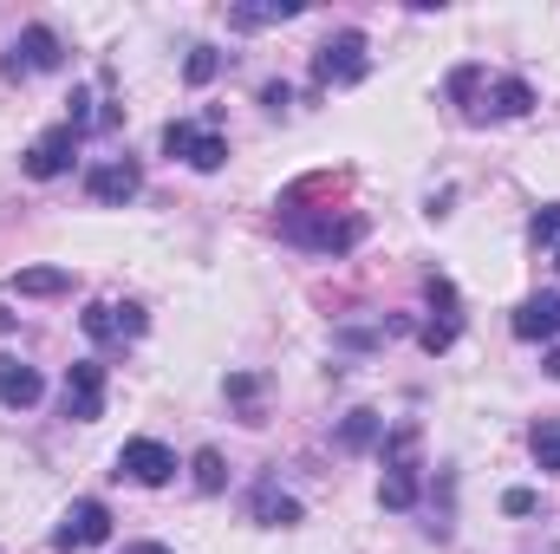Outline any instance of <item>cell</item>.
<instances>
[{
	"label": "cell",
	"mask_w": 560,
	"mask_h": 554,
	"mask_svg": "<svg viewBox=\"0 0 560 554\" xmlns=\"http://www.w3.org/2000/svg\"><path fill=\"white\" fill-rule=\"evenodd\" d=\"M372 72V39L359 33V26H339L319 53H313V85L326 92V85H359Z\"/></svg>",
	"instance_id": "6da1fadb"
},
{
	"label": "cell",
	"mask_w": 560,
	"mask_h": 554,
	"mask_svg": "<svg viewBox=\"0 0 560 554\" xmlns=\"http://www.w3.org/2000/svg\"><path fill=\"white\" fill-rule=\"evenodd\" d=\"M163 157H183L189 170H222L229 163V138L209 131L202 118H170L163 125Z\"/></svg>",
	"instance_id": "7a4b0ae2"
},
{
	"label": "cell",
	"mask_w": 560,
	"mask_h": 554,
	"mask_svg": "<svg viewBox=\"0 0 560 554\" xmlns=\"http://www.w3.org/2000/svg\"><path fill=\"white\" fill-rule=\"evenodd\" d=\"M280 235L287 242H300V249H319V255H346V249H359V235H365V222L359 216H280Z\"/></svg>",
	"instance_id": "3957f363"
},
{
	"label": "cell",
	"mask_w": 560,
	"mask_h": 554,
	"mask_svg": "<svg viewBox=\"0 0 560 554\" xmlns=\"http://www.w3.org/2000/svg\"><path fill=\"white\" fill-rule=\"evenodd\" d=\"M430 320L418 326V346L436 359V353H450L456 339H463V300H456V280L450 275H430Z\"/></svg>",
	"instance_id": "277c9868"
},
{
	"label": "cell",
	"mask_w": 560,
	"mask_h": 554,
	"mask_svg": "<svg viewBox=\"0 0 560 554\" xmlns=\"http://www.w3.org/2000/svg\"><path fill=\"white\" fill-rule=\"evenodd\" d=\"M98 542H112V509H105L98 496H79V503L59 516L52 549H59V554H79V549H98Z\"/></svg>",
	"instance_id": "5b68a950"
},
{
	"label": "cell",
	"mask_w": 560,
	"mask_h": 554,
	"mask_svg": "<svg viewBox=\"0 0 560 554\" xmlns=\"http://www.w3.org/2000/svg\"><path fill=\"white\" fill-rule=\"evenodd\" d=\"M66 66V39L52 33V26H26L20 39H13V53L0 59V72L7 79H33V72H59Z\"/></svg>",
	"instance_id": "8992f818"
},
{
	"label": "cell",
	"mask_w": 560,
	"mask_h": 554,
	"mask_svg": "<svg viewBox=\"0 0 560 554\" xmlns=\"http://www.w3.org/2000/svg\"><path fill=\"white\" fill-rule=\"evenodd\" d=\"M118 476H131V483H143V489H163V483L176 476V450L156 443V437H125V450H118Z\"/></svg>",
	"instance_id": "52a82bcc"
},
{
	"label": "cell",
	"mask_w": 560,
	"mask_h": 554,
	"mask_svg": "<svg viewBox=\"0 0 560 554\" xmlns=\"http://www.w3.org/2000/svg\"><path fill=\"white\" fill-rule=\"evenodd\" d=\"M59 405L72 424H92V417H105V366L98 359H79L72 372H66V392H59Z\"/></svg>",
	"instance_id": "ba28073f"
},
{
	"label": "cell",
	"mask_w": 560,
	"mask_h": 554,
	"mask_svg": "<svg viewBox=\"0 0 560 554\" xmlns=\"http://www.w3.org/2000/svg\"><path fill=\"white\" fill-rule=\"evenodd\" d=\"M72 157H79V131H72V125H52L46 138H33V150L20 157V170H26L33 183H52V176L72 170Z\"/></svg>",
	"instance_id": "9c48e42d"
},
{
	"label": "cell",
	"mask_w": 560,
	"mask_h": 554,
	"mask_svg": "<svg viewBox=\"0 0 560 554\" xmlns=\"http://www.w3.org/2000/svg\"><path fill=\"white\" fill-rule=\"evenodd\" d=\"M138 189H143V170L131 157H112V163H92V170H85V196L105 203V209H125Z\"/></svg>",
	"instance_id": "30bf717a"
},
{
	"label": "cell",
	"mask_w": 560,
	"mask_h": 554,
	"mask_svg": "<svg viewBox=\"0 0 560 554\" xmlns=\"http://www.w3.org/2000/svg\"><path fill=\"white\" fill-rule=\"evenodd\" d=\"M39 399H46V379L33 366H20L13 353H0V405L7 412H33Z\"/></svg>",
	"instance_id": "8fae6325"
},
{
	"label": "cell",
	"mask_w": 560,
	"mask_h": 554,
	"mask_svg": "<svg viewBox=\"0 0 560 554\" xmlns=\"http://www.w3.org/2000/svg\"><path fill=\"white\" fill-rule=\"evenodd\" d=\"M528 112H535V85L528 79H495L482 92V112L476 118H528Z\"/></svg>",
	"instance_id": "7c38bea8"
},
{
	"label": "cell",
	"mask_w": 560,
	"mask_h": 554,
	"mask_svg": "<svg viewBox=\"0 0 560 554\" xmlns=\"http://www.w3.org/2000/svg\"><path fill=\"white\" fill-rule=\"evenodd\" d=\"M515 339H560V293H535L515 307Z\"/></svg>",
	"instance_id": "4fadbf2b"
},
{
	"label": "cell",
	"mask_w": 560,
	"mask_h": 554,
	"mask_svg": "<svg viewBox=\"0 0 560 554\" xmlns=\"http://www.w3.org/2000/svg\"><path fill=\"white\" fill-rule=\"evenodd\" d=\"M248 509H255V522H261V529H293V522H300V503H293L280 483H255Z\"/></svg>",
	"instance_id": "5bb4252c"
},
{
	"label": "cell",
	"mask_w": 560,
	"mask_h": 554,
	"mask_svg": "<svg viewBox=\"0 0 560 554\" xmlns=\"http://www.w3.org/2000/svg\"><path fill=\"white\" fill-rule=\"evenodd\" d=\"M280 20H300V0H268V7H229V26H235V33H261V26H280Z\"/></svg>",
	"instance_id": "9a60e30c"
},
{
	"label": "cell",
	"mask_w": 560,
	"mask_h": 554,
	"mask_svg": "<svg viewBox=\"0 0 560 554\" xmlns=\"http://www.w3.org/2000/svg\"><path fill=\"white\" fill-rule=\"evenodd\" d=\"M385 443V417L378 412H346L339 424V450H378Z\"/></svg>",
	"instance_id": "2e32d148"
},
{
	"label": "cell",
	"mask_w": 560,
	"mask_h": 554,
	"mask_svg": "<svg viewBox=\"0 0 560 554\" xmlns=\"http://www.w3.org/2000/svg\"><path fill=\"white\" fill-rule=\"evenodd\" d=\"M13 293L52 300V293H72V275H66V268H20V275H13Z\"/></svg>",
	"instance_id": "e0dca14e"
},
{
	"label": "cell",
	"mask_w": 560,
	"mask_h": 554,
	"mask_svg": "<svg viewBox=\"0 0 560 554\" xmlns=\"http://www.w3.org/2000/svg\"><path fill=\"white\" fill-rule=\"evenodd\" d=\"M189 476H196L202 496H222V489H229V463H222V450H196V457H189Z\"/></svg>",
	"instance_id": "ac0fdd59"
},
{
	"label": "cell",
	"mask_w": 560,
	"mask_h": 554,
	"mask_svg": "<svg viewBox=\"0 0 560 554\" xmlns=\"http://www.w3.org/2000/svg\"><path fill=\"white\" fill-rule=\"evenodd\" d=\"M79 326H85L98 346H105V339H125V333H118V307H112V300H92V307L79 313Z\"/></svg>",
	"instance_id": "d6986e66"
},
{
	"label": "cell",
	"mask_w": 560,
	"mask_h": 554,
	"mask_svg": "<svg viewBox=\"0 0 560 554\" xmlns=\"http://www.w3.org/2000/svg\"><path fill=\"white\" fill-rule=\"evenodd\" d=\"M528 450H535V463H541V470H560V424H555V417H541V424L528 430Z\"/></svg>",
	"instance_id": "ffe728a7"
},
{
	"label": "cell",
	"mask_w": 560,
	"mask_h": 554,
	"mask_svg": "<svg viewBox=\"0 0 560 554\" xmlns=\"http://www.w3.org/2000/svg\"><path fill=\"white\" fill-rule=\"evenodd\" d=\"M215 72H222V53H215V46H189V59H183V79H189V85H209Z\"/></svg>",
	"instance_id": "44dd1931"
},
{
	"label": "cell",
	"mask_w": 560,
	"mask_h": 554,
	"mask_svg": "<svg viewBox=\"0 0 560 554\" xmlns=\"http://www.w3.org/2000/svg\"><path fill=\"white\" fill-rule=\"evenodd\" d=\"M443 92H450V99H456V105H463V99H476V92H482V66H456V72H450V85H443Z\"/></svg>",
	"instance_id": "7402d4cb"
},
{
	"label": "cell",
	"mask_w": 560,
	"mask_h": 554,
	"mask_svg": "<svg viewBox=\"0 0 560 554\" xmlns=\"http://www.w3.org/2000/svg\"><path fill=\"white\" fill-rule=\"evenodd\" d=\"M528 235H535L541 249H555V242H560V203H548V209H535V222H528Z\"/></svg>",
	"instance_id": "603a6c76"
},
{
	"label": "cell",
	"mask_w": 560,
	"mask_h": 554,
	"mask_svg": "<svg viewBox=\"0 0 560 554\" xmlns=\"http://www.w3.org/2000/svg\"><path fill=\"white\" fill-rule=\"evenodd\" d=\"M222 392H229L235 405H248V412H255V399H261V379H255V372H229V385H222Z\"/></svg>",
	"instance_id": "cb8c5ba5"
},
{
	"label": "cell",
	"mask_w": 560,
	"mask_h": 554,
	"mask_svg": "<svg viewBox=\"0 0 560 554\" xmlns=\"http://www.w3.org/2000/svg\"><path fill=\"white\" fill-rule=\"evenodd\" d=\"M261 105H268V112H287V105H293V85H287V79H268V85H261Z\"/></svg>",
	"instance_id": "d4e9b609"
},
{
	"label": "cell",
	"mask_w": 560,
	"mask_h": 554,
	"mask_svg": "<svg viewBox=\"0 0 560 554\" xmlns=\"http://www.w3.org/2000/svg\"><path fill=\"white\" fill-rule=\"evenodd\" d=\"M502 509H509V516H535V509H541V496H535V489H509V496H502Z\"/></svg>",
	"instance_id": "484cf974"
},
{
	"label": "cell",
	"mask_w": 560,
	"mask_h": 554,
	"mask_svg": "<svg viewBox=\"0 0 560 554\" xmlns=\"http://www.w3.org/2000/svg\"><path fill=\"white\" fill-rule=\"evenodd\" d=\"M143 326H150L143 307H118V333H125V339H143Z\"/></svg>",
	"instance_id": "4316f807"
},
{
	"label": "cell",
	"mask_w": 560,
	"mask_h": 554,
	"mask_svg": "<svg viewBox=\"0 0 560 554\" xmlns=\"http://www.w3.org/2000/svg\"><path fill=\"white\" fill-rule=\"evenodd\" d=\"M125 554H176V549H163V542H131Z\"/></svg>",
	"instance_id": "83f0119b"
},
{
	"label": "cell",
	"mask_w": 560,
	"mask_h": 554,
	"mask_svg": "<svg viewBox=\"0 0 560 554\" xmlns=\"http://www.w3.org/2000/svg\"><path fill=\"white\" fill-rule=\"evenodd\" d=\"M548 379H560V346H548Z\"/></svg>",
	"instance_id": "f1b7e54d"
},
{
	"label": "cell",
	"mask_w": 560,
	"mask_h": 554,
	"mask_svg": "<svg viewBox=\"0 0 560 554\" xmlns=\"http://www.w3.org/2000/svg\"><path fill=\"white\" fill-rule=\"evenodd\" d=\"M0 333H13V313H7V307H0Z\"/></svg>",
	"instance_id": "f546056e"
},
{
	"label": "cell",
	"mask_w": 560,
	"mask_h": 554,
	"mask_svg": "<svg viewBox=\"0 0 560 554\" xmlns=\"http://www.w3.org/2000/svg\"><path fill=\"white\" fill-rule=\"evenodd\" d=\"M555 275H560V242H555Z\"/></svg>",
	"instance_id": "4dcf8cb0"
}]
</instances>
